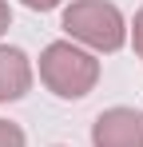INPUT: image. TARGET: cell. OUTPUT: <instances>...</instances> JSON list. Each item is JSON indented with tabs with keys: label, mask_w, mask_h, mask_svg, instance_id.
I'll return each instance as SVG.
<instances>
[{
	"label": "cell",
	"mask_w": 143,
	"mask_h": 147,
	"mask_svg": "<svg viewBox=\"0 0 143 147\" xmlns=\"http://www.w3.org/2000/svg\"><path fill=\"white\" fill-rule=\"evenodd\" d=\"M32 12H48V8H56V4H64V0H24Z\"/></svg>",
	"instance_id": "obj_7"
},
{
	"label": "cell",
	"mask_w": 143,
	"mask_h": 147,
	"mask_svg": "<svg viewBox=\"0 0 143 147\" xmlns=\"http://www.w3.org/2000/svg\"><path fill=\"white\" fill-rule=\"evenodd\" d=\"M8 24H12V8H8V4L0 0V36L8 32Z\"/></svg>",
	"instance_id": "obj_8"
},
{
	"label": "cell",
	"mask_w": 143,
	"mask_h": 147,
	"mask_svg": "<svg viewBox=\"0 0 143 147\" xmlns=\"http://www.w3.org/2000/svg\"><path fill=\"white\" fill-rule=\"evenodd\" d=\"M95 147H143V111L135 107H107L92 127Z\"/></svg>",
	"instance_id": "obj_3"
},
{
	"label": "cell",
	"mask_w": 143,
	"mask_h": 147,
	"mask_svg": "<svg viewBox=\"0 0 143 147\" xmlns=\"http://www.w3.org/2000/svg\"><path fill=\"white\" fill-rule=\"evenodd\" d=\"M32 88V64L20 48L0 44V103H12Z\"/></svg>",
	"instance_id": "obj_4"
},
{
	"label": "cell",
	"mask_w": 143,
	"mask_h": 147,
	"mask_svg": "<svg viewBox=\"0 0 143 147\" xmlns=\"http://www.w3.org/2000/svg\"><path fill=\"white\" fill-rule=\"evenodd\" d=\"M131 44H135V52H139V60H143V8L135 12V24H131Z\"/></svg>",
	"instance_id": "obj_6"
},
{
	"label": "cell",
	"mask_w": 143,
	"mask_h": 147,
	"mask_svg": "<svg viewBox=\"0 0 143 147\" xmlns=\"http://www.w3.org/2000/svg\"><path fill=\"white\" fill-rule=\"evenodd\" d=\"M0 147H24V131L16 127V123L0 119Z\"/></svg>",
	"instance_id": "obj_5"
},
{
	"label": "cell",
	"mask_w": 143,
	"mask_h": 147,
	"mask_svg": "<svg viewBox=\"0 0 143 147\" xmlns=\"http://www.w3.org/2000/svg\"><path fill=\"white\" fill-rule=\"evenodd\" d=\"M64 32L95 52H119L127 40L123 12L107 0H72L64 12Z\"/></svg>",
	"instance_id": "obj_2"
},
{
	"label": "cell",
	"mask_w": 143,
	"mask_h": 147,
	"mask_svg": "<svg viewBox=\"0 0 143 147\" xmlns=\"http://www.w3.org/2000/svg\"><path fill=\"white\" fill-rule=\"evenodd\" d=\"M40 80L60 99H84L99 80V60L72 40H56L40 52Z\"/></svg>",
	"instance_id": "obj_1"
}]
</instances>
